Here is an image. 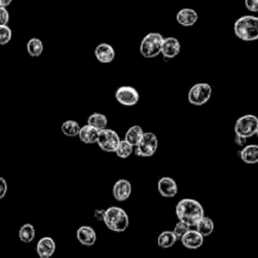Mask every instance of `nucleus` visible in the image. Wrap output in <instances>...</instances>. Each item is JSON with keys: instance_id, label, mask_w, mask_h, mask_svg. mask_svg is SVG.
<instances>
[{"instance_id": "9", "label": "nucleus", "mask_w": 258, "mask_h": 258, "mask_svg": "<svg viewBox=\"0 0 258 258\" xmlns=\"http://www.w3.org/2000/svg\"><path fill=\"white\" fill-rule=\"evenodd\" d=\"M115 99L124 106H134L139 101V93L131 86H121L115 92Z\"/></svg>"}, {"instance_id": "3", "label": "nucleus", "mask_w": 258, "mask_h": 258, "mask_svg": "<svg viewBox=\"0 0 258 258\" xmlns=\"http://www.w3.org/2000/svg\"><path fill=\"white\" fill-rule=\"evenodd\" d=\"M103 222L106 227L113 232H123L129 226L127 213L122 208L115 206L105 210Z\"/></svg>"}, {"instance_id": "28", "label": "nucleus", "mask_w": 258, "mask_h": 258, "mask_svg": "<svg viewBox=\"0 0 258 258\" xmlns=\"http://www.w3.org/2000/svg\"><path fill=\"white\" fill-rule=\"evenodd\" d=\"M190 229H191V227H189V226L186 225L185 223H182V222L178 221V222L176 223V225L174 226L172 232H173V234L175 235L176 239H177V240H180L181 237H182L187 231H189Z\"/></svg>"}, {"instance_id": "6", "label": "nucleus", "mask_w": 258, "mask_h": 258, "mask_svg": "<svg viewBox=\"0 0 258 258\" xmlns=\"http://www.w3.org/2000/svg\"><path fill=\"white\" fill-rule=\"evenodd\" d=\"M212 96V87L208 83H198L190 87L187 93V100L191 105L202 106Z\"/></svg>"}, {"instance_id": "20", "label": "nucleus", "mask_w": 258, "mask_h": 258, "mask_svg": "<svg viewBox=\"0 0 258 258\" xmlns=\"http://www.w3.org/2000/svg\"><path fill=\"white\" fill-rule=\"evenodd\" d=\"M87 124L96 128L97 130L101 131L103 129L107 128L108 125V119L106 117V115L102 114V113H93L88 117L87 120Z\"/></svg>"}, {"instance_id": "21", "label": "nucleus", "mask_w": 258, "mask_h": 258, "mask_svg": "<svg viewBox=\"0 0 258 258\" xmlns=\"http://www.w3.org/2000/svg\"><path fill=\"white\" fill-rule=\"evenodd\" d=\"M143 134H144L143 129L138 125H134L127 130L124 140H126L129 144H131L133 147H135L138 144V142L140 141V139L142 138Z\"/></svg>"}, {"instance_id": "11", "label": "nucleus", "mask_w": 258, "mask_h": 258, "mask_svg": "<svg viewBox=\"0 0 258 258\" xmlns=\"http://www.w3.org/2000/svg\"><path fill=\"white\" fill-rule=\"evenodd\" d=\"M179 51H180V43L177 38L173 36H168L163 38L160 53L164 57L172 58L176 56L179 53Z\"/></svg>"}, {"instance_id": "4", "label": "nucleus", "mask_w": 258, "mask_h": 258, "mask_svg": "<svg viewBox=\"0 0 258 258\" xmlns=\"http://www.w3.org/2000/svg\"><path fill=\"white\" fill-rule=\"evenodd\" d=\"M162 34L158 32H149L141 40L139 51L142 56L152 58L157 56L161 50V44L163 41Z\"/></svg>"}, {"instance_id": "36", "label": "nucleus", "mask_w": 258, "mask_h": 258, "mask_svg": "<svg viewBox=\"0 0 258 258\" xmlns=\"http://www.w3.org/2000/svg\"><path fill=\"white\" fill-rule=\"evenodd\" d=\"M256 135L258 136V127H257V130H256Z\"/></svg>"}, {"instance_id": "19", "label": "nucleus", "mask_w": 258, "mask_h": 258, "mask_svg": "<svg viewBox=\"0 0 258 258\" xmlns=\"http://www.w3.org/2000/svg\"><path fill=\"white\" fill-rule=\"evenodd\" d=\"M241 159L248 164H254L258 162V145L248 144L245 145L239 152Z\"/></svg>"}, {"instance_id": "31", "label": "nucleus", "mask_w": 258, "mask_h": 258, "mask_svg": "<svg viewBox=\"0 0 258 258\" xmlns=\"http://www.w3.org/2000/svg\"><path fill=\"white\" fill-rule=\"evenodd\" d=\"M246 8L251 12H258V0H244Z\"/></svg>"}, {"instance_id": "18", "label": "nucleus", "mask_w": 258, "mask_h": 258, "mask_svg": "<svg viewBox=\"0 0 258 258\" xmlns=\"http://www.w3.org/2000/svg\"><path fill=\"white\" fill-rule=\"evenodd\" d=\"M99 133H100L99 130L87 124L81 127L78 137L85 144H93V143H97Z\"/></svg>"}, {"instance_id": "30", "label": "nucleus", "mask_w": 258, "mask_h": 258, "mask_svg": "<svg viewBox=\"0 0 258 258\" xmlns=\"http://www.w3.org/2000/svg\"><path fill=\"white\" fill-rule=\"evenodd\" d=\"M9 12L6 8L0 7V26H5L9 22Z\"/></svg>"}, {"instance_id": "33", "label": "nucleus", "mask_w": 258, "mask_h": 258, "mask_svg": "<svg viewBox=\"0 0 258 258\" xmlns=\"http://www.w3.org/2000/svg\"><path fill=\"white\" fill-rule=\"evenodd\" d=\"M104 215H105V210H102V209H97V210H95L94 216H95V218H96L98 221H103Z\"/></svg>"}, {"instance_id": "13", "label": "nucleus", "mask_w": 258, "mask_h": 258, "mask_svg": "<svg viewBox=\"0 0 258 258\" xmlns=\"http://www.w3.org/2000/svg\"><path fill=\"white\" fill-rule=\"evenodd\" d=\"M158 192L164 198H172L177 194V184L175 180L169 176L161 177L157 182Z\"/></svg>"}, {"instance_id": "23", "label": "nucleus", "mask_w": 258, "mask_h": 258, "mask_svg": "<svg viewBox=\"0 0 258 258\" xmlns=\"http://www.w3.org/2000/svg\"><path fill=\"white\" fill-rule=\"evenodd\" d=\"M26 50L32 57H38L43 51V43L37 37L30 38L26 43Z\"/></svg>"}, {"instance_id": "16", "label": "nucleus", "mask_w": 258, "mask_h": 258, "mask_svg": "<svg viewBox=\"0 0 258 258\" xmlns=\"http://www.w3.org/2000/svg\"><path fill=\"white\" fill-rule=\"evenodd\" d=\"M77 239L82 245L93 246L97 240V234L92 227L81 226L77 230Z\"/></svg>"}, {"instance_id": "35", "label": "nucleus", "mask_w": 258, "mask_h": 258, "mask_svg": "<svg viewBox=\"0 0 258 258\" xmlns=\"http://www.w3.org/2000/svg\"><path fill=\"white\" fill-rule=\"evenodd\" d=\"M13 0H0V7H8Z\"/></svg>"}, {"instance_id": "15", "label": "nucleus", "mask_w": 258, "mask_h": 258, "mask_svg": "<svg viewBox=\"0 0 258 258\" xmlns=\"http://www.w3.org/2000/svg\"><path fill=\"white\" fill-rule=\"evenodd\" d=\"M181 244L187 249H198L204 243V237L196 230L190 229L180 239Z\"/></svg>"}, {"instance_id": "22", "label": "nucleus", "mask_w": 258, "mask_h": 258, "mask_svg": "<svg viewBox=\"0 0 258 258\" xmlns=\"http://www.w3.org/2000/svg\"><path fill=\"white\" fill-rule=\"evenodd\" d=\"M196 230L203 236L208 237L210 236L214 231V222L211 218L204 216L195 226Z\"/></svg>"}, {"instance_id": "1", "label": "nucleus", "mask_w": 258, "mask_h": 258, "mask_svg": "<svg viewBox=\"0 0 258 258\" xmlns=\"http://www.w3.org/2000/svg\"><path fill=\"white\" fill-rule=\"evenodd\" d=\"M175 214L178 221L185 223L189 227H195L205 216L203 206L194 199L180 200L175 207Z\"/></svg>"}, {"instance_id": "14", "label": "nucleus", "mask_w": 258, "mask_h": 258, "mask_svg": "<svg viewBox=\"0 0 258 258\" xmlns=\"http://www.w3.org/2000/svg\"><path fill=\"white\" fill-rule=\"evenodd\" d=\"M55 251V242L50 237H42L36 244L38 258H50Z\"/></svg>"}, {"instance_id": "7", "label": "nucleus", "mask_w": 258, "mask_h": 258, "mask_svg": "<svg viewBox=\"0 0 258 258\" xmlns=\"http://www.w3.org/2000/svg\"><path fill=\"white\" fill-rule=\"evenodd\" d=\"M158 147V139L152 132H144L142 138L135 146V153L138 156L149 157L152 156Z\"/></svg>"}, {"instance_id": "29", "label": "nucleus", "mask_w": 258, "mask_h": 258, "mask_svg": "<svg viewBox=\"0 0 258 258\" xmlns=\"http://www.w3.org/2000/svg\"><path fill=\"white\" fill-rule=\"evenodd\" d=\"M12 38V31L8 25L0 26V45L8 44Z\"/></svg>"}, {"instance_id": "32", "label": "nucleus", "mask_w": 258, "mask_h": 258, "mask_svg": "<svg viewBox=\"0 0 258 258\" xmlns=\"http://www.w3.org/2000/svg\"><path fill=\"white\" fill-rule=\"evenodd\" d=\"M7 188H8V185L5 178L0 176V200H2L5 197L7 192Z\"/></svg>"}, {"instance_id": "27", "label": "nucleus", "mask_w": 258, "mask_h": 258, "mask_svg": "<svg viewBox=\"0 0 258 258\" xmlns=\"http://www.w3.org/2000/svg\"><path fill=\"white\" fill-rule=\"evenodd\" d=\"M133 152V146L129 144L126 140H121L117 149L115 150V153L120 158H127L129 157Z\"/></svg>"}, {"instance_id": "8", "label": "nucleus", "mask_w": 258, "mask_h": 258, "mask_svg": "<svg viewBox=\"0 0 258 258\" xmlns=\"http://www.w3.org/2000/svg\"><path fill=\"white\" fill-rule=\"evenodd\" d=\"M120 141L121 139L115 130L106 128L100 131L97 144L106 152H115Z\"/></svg>"}, {"instance_id": "2", "label": "nucleus", "mask_w": 258, "mask_h": 258, "mask_svg": "<svg viewBox=\"0 0 258 258\" xmlns=\"http://www.w3.org/2000/svg\"><path fill=\"white\" fill-rule=\"evenodd\" d=\"M235 35L244 41H254L258 39V16L244 15L234 23Z\"/></svg>"}, {"instance_id": "12", "label": "nucleus", "mask_w": 258, "mask_h": 258, "mask_svg": "<svg viewBox=\"0 0 258 258\" xmlns=\"http://www.w3.org/2000/svg\"><path fill=\"white\" fill-rule=\"evenodd\" d=\"M95 56L102 63L112 62L115 58V50L113 46L107 42L99 43L95 48Z\"/></svg>"}, {"instance_id": "5", "label": "nucleus", "mask_w": 258, "mask_h": 258, "mask_svg": "<svg viewBox=\"0 0 258 258\" xmlns=\"http://www.w3.org/2000/svg\"><path fill=\"white\" fill-rule=\"evenodd\" d=\"M258 127V118L252 114H246L237 119L234 131L235 135L242 136L244 138H250L254 134H256V130Z\"/></svg>"}, {"instance_id": "24", "label": "nucleus", "mask_w": 258, "mask_h": 258, "mask_svg": "<svg viewBox=\"0 0 258 258\" xmlns=\"http://www.w3.org/2000/svg\"><path fill=\"white\" fill-rule=\"evenodd\" d=\"M176 237L172 231H163L157 237V245L160 248H170L176 242Z\"/></svg>"}, {"instance_id": "26", "label": "nucleus", "mask_w": 258, "mask_h": 258, "mask_svg": "<svg viewBox=\"0 0 258 258\" xmlns=\"http://www.w3.org/2000/svg\"><path fill=\"white\" fill-rule=\"evenodd\" d=\"M80 129H81L80 124L75 120H66L64 122H62L60 126V130L62 134H64L68 137L78 136Z\"/></svg>"}, {"instance_id": "25", "label": "nucleus", "mask_w": 258, "mask_h": 258, "mask_svg": "<svg viewBox=\"0 0 258 258\" xmlns=\"http://www.w3.org/2000/svg\"><path fill=\"white\" fill-rule=\"evenodd\" d=\"M18 236L21 242L23 243H30L33 241L35 237V229L32 224L26 223L21 226L18 232Z\"/></svg>"}, {"instance_id": "10", "label": "nucleus", "mask_w": 258, "mask_h": 258, "mask_svg": "<svg viewBox=\"0 0 258 258\" xmlns=\"http://www.w3.org/2000/svg\"><path fill=\"white\" fill-rule=\"evenodd\" d=\"M131 191H132V186L130 181L124 178L117 180L114 183L113 189H112L113 197L118 202L126 201L130 197Z\"/></svg>"}, {"instance_id": "34", "label": "nucleus", "mask_w": 258, "mask_h": 258, "mask_svg": "<svg viewBox=\"0 0 258 258\" xmlns=\"http://www.w3.org/2000/svg\"><path fill=\"white\" fill-rule=\"evenodd\" d=\"M235 142H236V144H238V145L245 146V145H246V142H247V138H244V137L239 136V135H235Z\"/></svg>"}, {"instance_id": "17", "label": "nucleus", "mask_w": 258, "mask_h": 258, "mask_svg": "<svg viewBox=\"0 0 258 258\" xmlns=\"http://www.w3.org/2000/svg\"><path fill=\"white\" fill-rule=\"evenodd\" d=\"M176 21L182 26H191L194 25L198 19V12L191 8H182L176 13Z\"/></svg>"}]
</instances>
